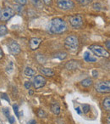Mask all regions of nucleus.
<instances>
[{
    "label": "nucleus",
    "instance_id": "obj_9",
    "mask_svg": "<svg viewBox=\"0 0 110 124\" xmlns=\"http://www.w3.org/2000/svg\"><path fill=\"white\" fill-rule=\"evenodd\" d=\"M8 48H9V53L12 54L13 55L18 54H20L21 51V46L14 41H11L10 43L8 44Z\"/></svg>",
    "mask_w": 110,
    "mask_h": 124
},
{
    "label": "nucleus",
    "instance_id": "obj_16",
    "mask_svg": "<svg viewBox=\"0 0 110 124\" xmlns=\"http://www.w3.org/2000/svg\"><path fill=\"white\" fill-rule=\"evenodd\" d=\"M81 86L85 87V88H88V87L91 86V85L93 84V81L91 78H86V79L82 80V81L81 82Z\"/></svg>",
    "mask_w": 110,
    "mask_h": 124
},
{
    "label": "nucleus",
    "instance_id": "obj_19",
    "mask_svg": "<svg viewBox=\"0 0 110 124\" xmlns=\"http://www.w3.org/2000/svg\"><path fill=\"white\" fill-rule=\"evenodd\" d=\"M8 32L7 26L5 25H0V37H3L6 35Z\"/></svg>",
    "mask_w": 110,
    "mask_h": 124
},
{
    "label": "nucleus",
    "instance_id": "obj_28",
    "mask_svg": "<svg viewBox=\"0 0 110 124\" xmlns=\"http://www.w3.org/2000/svg\"><path fill=\"white\" fill-rule=\"evenodd\" d=\"M93 9H96V10H101L102 5L99 4V3H95V4H93Z\"/></svg>",
    "mask_w": 110,
    "mask_h": 124
},
{
    "label": "nucleus",
    "instance_id": "obj_36",
    "mask_svg": "<svg viewBox=\"0 0 110 124\" xmlns=\"http://www.w3.org/2000/svg\"><path fill=\"white\" fill-rule=\"evenodd\" d=\"M97 75H98V72L96 71V70H93V71H92L93 78H96V77H97Z\"/></svg>",
    "mask_w": 110,
    "mask_h": 124
},
{
    "label": "nucleus",
    "instance_id": "obj_38",
    "mask_svg": "<svg viewBox=\"0 0 110 124\" xmlns=\"http://www.w3.org/2000/svg\"><path fill=\"white\" fill-rule=\"evenodd\" d=\"M27 124H36V120H31Z\"/></svg>",
    "mask_w": 110,
    "mask_h": 124
},
{
    "label": "nucleus",
    "instance_id": "obj_20",
    "mask_svg": "<svg viewBox=\"0 0 110 124\" xmlns=\"http://www.w3.org/2000/svg\"><path fill=\"white\" fill-rule=\"evenodd\" d=\"M90 110H91V107H90L89 105L84 104V105H82V112L84 114H87L88 112L90 111Z\"/></svg>",
    "mask_w": 110,
    "mask_h": 124
},
{
    "label": "nucleus",
    "instance_id": "obj_2",
    "mask_svg": "<svg viewBox=\"0 0 110 124\" xmlns=\"http://www.w3.org/2000/svg\"><path fill=\"white\" fill-rule=\"evenodd\" d=\"M64 43L65 48L70 51H76L79 47V40L76 35H69L66 37Z\"/></svg>",
    "mask_w": 110,
    "mask_h": 124
},
{
    "label": "nucleus",
    "instance_id": "obj_33",
    "mask_svg": "<svg viewBox=\"0 0 110 124\" xmlns=\"http://www.w3.org/2000/svg\"><path fill=\"white\" fill-rule=\"evenodd\" d=\"M106 124H110V112L108 114L106 118Z\"/></svg>",
    "mask_w": 110,
    "mask_h": 124
},
{
    "label": "nucleus",
    "instance_id": "obj_35",
    "mask_svg": "<svg viewBox=\"0 0 110 124\" xmlns=\"http://www.w3.org/2000/svg\"><path fill=\"white\" fill-rule=\"evenodd\" d=\"M76 112L79 114V115H81V113H82V110H81V108H80V107H76Z\"/></svg>",
    "mask_w": 110,
    "mask_h": 124
},
{
    "label": "nucleus",
    "instance_id": "obj_13",
    "mask_svg": "<svg viewBox=\"0 0 110 124\" xmlns=\"http://www.w3.org/2000/svg\"><path fill=\"white\" fill-rule=\"evenodd\" d=\"M83 57H84V60H86V62H96V57H93L92 55L90 54V52H88V51L85 52Z\"/></svg>",
    "mask_w": 110,
    "mask_h": 124
},
{
    "label": "nucleus",
    "instance_id": "obj_21",
    "mask_svg": "<svg viewBox=\"0 0 110 124\" xmlns=\"http://www.w3.org/2000/svg\"><path fill=\"white\" fill-rule=\"evenodd\" d=\"M76 2L79 3L80 4H81V5H87V4H91V2H92V0H76Z\"/></svg>",
    "mask_w": 110,
    "mask_h": 124
},
{
    "label": "nucleus",
    "instance_id": "obj_32",
    "mask_svg": "<svg viewBox=\"0 0 110 124\" xmlns=\"http://www.w3.org/2000/svg\"><path fill=\"white\" fill-rule=\"evenodd\" d=\"M8 119H9V123H10V124L14 123V121H15V119H14V116H9Z\"/></svg>",
    "mask_w": 110,
    "mask_h": 124
},
{
    "label": "nucleus",
    "instance_id": "obj_3",
    "mask_svg": "<svg viewBox=\"0 0 110 124\" xmlns=\"http://www.w3.org/2000/svg\"><path fill=\"white\" fill-rule=\"evenodd\" d=\"M90 49V51L92 52V54L94 55H96V57H102V58H109L110 54L108 51H107L103 47L100 46V45L96 44H92L91 46H89L88 48Z\"/></svg>",
    "mask_w": 110,
    "mask_h": 124
},
{
    "label": "nucleus",
    "instance_id": "obj_30",
    "mask_svg": "<svg viewBox=\"0 0 110 124\" xmlns=\"http://www.w3.org/2000/svg\"><path fill=\"white\" fill-rule=\"evenodd\" d=\"M31 82H26L25 83V88H26V89H30L31 88Z\"/></svg>",
    "mask_w": 110,
    "mask_h": 124
},
{
    "label": "nucleus",
    "instance_id": "obj_34",
    "mask_svg": "<svg viewBox=\"0 0 110 124\" xmlns=\"http://www.w3.org/2000/svg\"><path fill=\"white\" fill-rule=\"evenodd\" d=\"M105 46H106V48H108V50H110V41H106Z\"/></svg>",
    "mask_w": 110,
    "mask_h": 124
},
{
    "label": "nucleus",
    "instance_id": "obj_5",
    "mask_svg": "<svg viewBox=\"0 0 110 124\" xmlns=\"http://www.w3.org/2000/svg\"><path fill=\"white\" fill-rule=\"evenodd\" d=\"M69 24L72 27L78 29L81 28L83 26V18L81 15H75V16H71L69 18Z\"/></svg>",
    "mask_w": 110,
    "mask_h": 124
},
{
    "label": "nucleus",
    "instance_id": "obj_18",
    "mask_svg": "<svg viewBox=\"0 0 110 124\" xmlns=\"http://www.w3.org/2000/svg\"><path fill=\"white\" fill-rule=\"evenodd\" d=\"M24 73L26 77H29V78H31V77L36 75V71L31 67H26L24 71Z\"/></svg>",
    "mask_w": 110,
    "mask_h": 124
},
{
    "label": "nucleus",
    "instance_id": "obj_37",
    "mask_svg": "<svg viewBox=\"0 0 110 124\" xmlns=\"http://www.w3.org/2000/svg\"><path fill=\"white\" fill-rule=\"evenodd\" d=\"M4 57V52H3V50H2V48H0V60Z\"/></svg>",
    "mask_w": 110,
    "mask_h": 124
},
{
    "label": "nucleus",
    "instance_id": "obj_22",
    "mask_svg": "<svg viewBox=\"0 0 110 124\" xmlns=\"http://www.w3.org/2000/svg\"><path fill=\"white\" fill-rule=\"evenodd\" d=\"M37 116L40 118H43V117L46 116V112L43 110H41V109H39V110H37Z\"/></svg>",
    "mask_w": 110,
    "mask_h": 124
},
{
    "label": "nucleus",
    "instance_id": "obj_25",
    "mask_svg": "<svg viewBox=\"0 0 110 124\" xmlns=\"http://www.w3.org/2000/svg\"><path fill=\"white\" fill-rule=\"evenodd\" d=\"M13 69H14V66H13V63L12 62H10L9 65H8L7 68H6V71H7V72L10 73L13 71Z\"/></svg>",
    "mask_w": 110,
    "mask_h": 124
},
{
    "label": "nucleus",
    "instance_id": "obj_29",
    "mask_svg": "<svg viewBox=\"0 0 110 124\" xmlns=\"http://www.w3.org/2000/svg\"><path fill=\"white\" fill-rule=\"evenodd\" d=\"M1 98L4 99V100H5L6 101H8L9 103L10 102V100H9V96H8V95L6 94V93H2V94H1Z\"/></svg>",
    "mask_w": 110,
    "mask_h": 124
},
{
    "label": "nucleus",
    "instance_id": "obj_1",
    "mask_svg": "<svg viewBox=\"0 0 110 124\" xmlns=\"http://www.w3.org/2000/svg\"><path fill=\"white\" fill-rule=\"evenodd\" d=\"M67 30V24L63 19L59 17L53 18L50 22L49 31L53 34H61Z\"/></svg>",
    "mask_w": 110,
    "mask_h": 124
},
{
    "label": "nucleus",
    "instance_id": "obj_8",
    "mask_svg": "<svg viewBox=\"0 0 110 124\" xmlns=\"http://www.w3.org/2000/svg\"><path fill=\"white\" fill-rule=\"evenodd\" d=\"M47 80L46 78H44L41 75H37L34 78V80H33V86L36 89H39V88H42L46 85Z\"/></svg>",
    "mask_w": 110,
    "mask_h": 124
},
{
    "label": "nucleus",
    "instance_id": "obj_11",
    "mask_svg": "<svg viewBox=\"0 0 110 124\" xmlns=\"http://www.w3.org/2000/svg\"><path fill=\"white\" fill-rule=\"evenodd\" d=\"M39 71L41 73L42 75L44 76H47V77H53L54 76V71L51 69V68H48V67H41L39 68Z\"/></svg>",
    "mask_w": 110,
    "mask_h": 124
},
{
    "label": "nucleus",
    "instance_id": "obj_24",
    "mask_svg": "<svg viewBox=\"0 0 110 124\" xmlns=\"http://www.w3.org/2000/svg\"><path fill=\"white\" fill-rule=\"evenodd\" d=\"M13 110H14V113H15L16 116L19 118V117H20V114H19V106H18V105L14 104V105H13Z\"/></svg>",
    "mask_w": 110,
    "mask_h": 124
},
{
    "label": "nucleus",
    "instance_id": "obj_6",
    "mask_svg": "<svg viewBox=\"0 0 110 124\" xmlns=\"http://www.w3.org/2000/svg\"><path fill=\"white\" fill-rule=\"evenodd\" d=\"M14 15V10L12 8L6 7L3 9H0V21H6L9 20Z\"/></svg>",
    "mask_w": 110,
    "mask_h": 124
},
{
    "label": "nucleus",
    "instance_id": "obj_15",
    "mask_svg": "<svg viewBox=\"0 0 110 124\" xmlns=\"http://www.w3.org/2000/svg\"><path fill=\"white\" fill-rule=\"evenodd\" d=\"M103 107L106 111L110 112V97H107L103 100Z\"/></svg>",
    "mask_w": 110,
    "mask_h": 124
},
{
    "label": "nucleus",
    "instance_id": "obj_14",
    "mask_svg": "<svg viewBox=\"0 0 110 124\" xmlns=\"http://www.w3.org/2000/svg\"><path fill=\"white\" fill-rule=\"evenodd\" d=\"M51 111L54 115H59L60 113V106L58 103H53L51 105Z\"/></svg>",
    "mask_w": 110,
    "mask_h": 124
},
{
    "label": "nucleus",
    "instance_id": "obj_12",
    "mask_svg": "<svg viewBox=\"0 0 110 124\" xmlns=\"http://www.w3.org/2000/svg\"><path fill=\"white\" fill-rule=\"evenodd\" d=\"M79 66V63L76 60H70L68 61L65 65V68L67 70H76Z\"/></svg>",
    "mask_w": 110,
    "mask_h": 124
},
{
    "label": "nucleus",
    "instance_id": "obj_23",
    "mask_svg": "<svg viewBox=\"0 0 110 124\" xmlns=\"http://www.w3.org/2000/svg\"><path fill=\"white\" fill-rule=\"evenodd\" d=\"M31 1V3L33 4L34 6H36V7H40L41 4V0H30Z\"/></svg>",
    "mask_w": 110,
    "mask_h": 124
},
{
    "label": "nucleus",
    "instance_id": "obj_31",
    "mask_svg": "<svg viewBox=\"0 0 110 124\" xmlns=\"http://www.w3.org/2000/svg\"><path fill=\"white\" fill-rule=\"evenodd\" d=\"M41 2L46 4V5H50L52 4V2H53V0H41Z\"/></svg>",
    "mask_w": 110,
    "mask_h": 124
},
{
    "label": "nucleus",
    "instance_id": "obj_17",
    "mask_svg": "<svg viewBox=\"0 0 110 124\" xmlns=\"http://www.w3.org/2000/svg\"><path fill=\"white\" fill-rule=\"evenodd\" d=\"M53 57H54V58L59 59V60H63L67 57V53H65V52H62V51L57 52V53H55L54 54H53Z\"/></svg>",
    "mask_w": 110,
    "mask_h": 124
},
{
    "label": "nucleus",
    "instance_id": "obj_10",
    "mask_svg": "<svg viewBox=\"0 0 110 124\" xmlns=\"http://www.w3.org/2000/svg\"><path fill=\"white\" fill-rule=\"evenodd\" d=\"M41 39L39 38H31L29 42V44H30V48H31V50H36L38 48L39 45L41 44Z\"/></svg>",
    "mask_w": 110,
    "mask_h": 124
},
{
    "label": "nucleus",
    "instance_id": "obj_27",
    "mask_svg": "<svg viewBox=\"0 0 110 124\" xmlns=\"http://www.w3.org/2000/svg\"><path fill=\"white\" fill-rule=\"evenodd\" d=\"M3 113L4 114V116H7L8 118H9V116H9V113H10V112H9V108H4L3 109Z\"/></svg>",
    "mask_w": 110,
    "mask_h": 124
},
{
    "label": "nucleus",
    "instance_id": "obj_39",
    "mask_svg": "<svg viewBox=\"0 0 110 124\" xmlns=\"http://www.w3.org/2000/svg\"><path fill=\"white\" fill-rule=\"evenodd\" d=\"M29 93H30V94H33V91H32V90H30V91H29Z\"/></svg>",
    "mask_w": 110,
    "mask_h": 124
},
{
    "label": "nucleus",
    "instance_id": "obj_4",
    "mask_svg": "<svg viewBox=\"0 0 110 124\" xmlns=\"http://www.w3.org/2000/svg\"><path fill=\"white\" fill-rule=\"evenodd\" d=\"M95 89L100 93H110V81H101L95 84Z\"/></svg>",
    "mask_w": 110,
    "mask_h": 124
},
{
    "label": "nucleus",
    "instance_id": "obj_26",
    "mask_svg": "<svg viewBox=\"0 0 110 124\" xmlns=\"http://www.w3.org/2000/svg\"><path fill=\"white\" fill-rule=\"evenodd\" d=\"M14 1L20 5H25L27 4V0H14Z\"/></svg>",
    "mask_w": 110,
    "mask_h": 124
},
{
    "label": "nucleus",
    "instance_id": "obj_7",
    "mask_svg": "<svg viewBox=\"0 0 110 124\" xmlns=\"http://www.w3.org/2000/svg\"><path fill=\"white\" fill-rule=\"evenodd\" d=\"M56 4L58 8L62 10H69L75 6L74 3L71 0H56Z\"/></svg>",
    "mask_w": 110,
    "mask_h": 124
}]
</instances>
